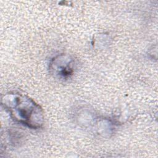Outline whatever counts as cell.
Instances as JSON below:
<instances>
[{
	"instance_id": "cell-1",
	"label": "cell",
	"mask_w": 158,
	"mask_h": 158,
	"mask_svg": "<svg viewBox=\"0 0 158 158\" xmlns=\"http://www.w3.org/2000/svg\"><path fill=\"white\" fill-rule=\"evenodd\" d=\"M2 104L16 122L32 129H38L44 123L42 109L32 99L16 93H9L2 98Z\"/></svg>"
},
{
	"instance_id": "cell-2",
	"label": "cell",
	"mask_w": 158,
	"mask_h": 158,
	"mask_svg": "<svg viewBox=\"0 0 158 158\" xmlns=\"http://www.w3.org/2000/svg\"><path fill=\"white\" fill-rule=\"evenodd\" d=\"M49 69L54 77L65 80L74 72L75 60L69 55L64 54L58 55L51 60Z\"/></svg>"
}]
</instances>
